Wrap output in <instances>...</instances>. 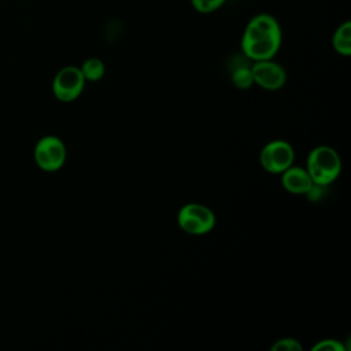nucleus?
I'll return each mask as SVG.
<instances>
[{
    "mask_svg": "<svg viewBox=\"0 0 351 351\" xmlns=\"http://www.w3.org/2000/svg\"><path fill=\"white\" fill-rule=\"evenodd\" d=\"M332 45L335 51L343 56L351 55V22L346 21L333 33Z\"/></svg>",
    "mask_w": 351,
    "mask_h": 351,
    "instance_id": "9b49d317",
    "label": "nucleus"
},
{
    "mask_svg": "<svg viewBox=\"0 0 351 351\" xmlns=\"http://www.w3.org/2000/svg\"><path fill=\"white\" fill-rule=\"evenodd\" d=\"M311 351H344V346L336 339H324L317 341L311 347Z\"/></svg>",
    "mask_w": 351,
    "mask_h": 351,
    "instance_id": "2eb2a0df",
    "label": "nucleus"
},
{
    "mask_svg": "<svg viewBox=\"0 0 351 351\" xmlns=\"http://www.w3.org/2000/svg\"><path fill=\"white\" fill-rule=\"evenodd\" d=\"M251 71L254 84L265 90H278L287 82V73L284 67L271 59L252 62Z\"/></svg>",
    "mask_w": 351,
    "mask_h": 351,
    "instance_id": "423d86ee",
    "label": "nucleus"
},
{
    "mask_svg": "<svg viewBox=\"0 0 351 351\" xmlns=\"http://www.w3.org/2000/svg\"><path fill=\"white\" fill-rule=\"evenodd\" d=\"M226 0H191L192 7L202 14H210L223 5Z\"/></svg>",
    "mask_w": 351,
    "mask_h": 351,
    "instance_id": "ddd939ff",
    "label": "nucleus"
},
{
    "mask_svg": "<svg viewBox=\"0 0 351 351\" xmlns=\"http://www.w3.org/2000/svg\"><path fill=\"white\" fill-rule=\"evenodd\" d=\"M251 60L244 55H234L230 59V78L237 89H248L254 85Z\"/></svg>",
    "mask_w": 351,
    "mask_h": 351,
    "instance_id": "9d476101",
    "label": "nucleus"
},
{
    "mask_svg": "<svg viewBox=\"0 0 351 351\" xmlns=\"http://www.w3.org/2000/svg\"><path fill=\"white\" fill-rule=\"evenodd\" d=\"M178 226L188 234L202 236L210 233L215 226V214L200 203H186L177 214Z\"/></svg>",
    "mask_w": 351,
    "mask_h": 351,
    "instance_id": "f03ea898",
    "label": "nucleus"
},
{
    "mask_svg": "<svg viewBox=\"0 0 351 351\" xmlns=\"http://www.w3.org/2000/svg\"><path fill=\"white\" fill-rule=\"evenodd\" d=\"M295 151L285 140L269 141L259 154L261 166L271 174H280L293 165Z\"/></svg>",
    "mask_w": 351,
    "mask_h": 351,
    "instance_id": "39448f33",
    "label": "nucleus"
},
{
    "mask_svg": "<svg viewBox=\"0 0 351 351\" xmlns=\"http://www.w3.org/2000/svg\"><path fill=\"white\" fill-rule=\"evenodd\" d=\"M80 70H81L85 81L96 82L103 78L106 67H104V63L99 58H89V59L84 60Z\"/></svg>",
    "mask_w": 351,
    "mask_h": 351,
    "instance_id": "f8f14e48",
    "label": "nucleus"
},
{
    "mask_svg": "<svg viewBox=\"0 0 351 351\" xmlns=\"http://www.w3.org/2000/svg\"><path fill=\"white\" fill-rule=\"evenodd\" d=\"M33 158L43 171L52 173L63 167L67 158V149L59 137L44 136L36 143Z\"/></svg>",
    "mask_w": 351,
    "mask_h": 351,
    "instance_id": "7ed1b4c3",
    "label": "nucleus"
},
{
    "mask_svg": "<svg viewBox=\"0 0 351 351\" xmlns=\"http://www.w3.org/2000/svg\"><path fill=\"white\" fill-rule=\"evenodd\" d=\"M306 170L314 184L329 185L341 173V159L329 145H318L307 155Z\"/></svg>",
    "mask_w": 351,
    "mask_h": 351,
    "instance_id": "f257e3e1",
    "label": "nucleus"
},
{
    "mask_svg": "<svg viewBox=\"0 0 351 351\" xmlns=\"http://www.w3.org/2000/svg\"><path fill=\"white\" fill-rule=\"evenodd\" d=\"M281 45V36L262 37L250 41H241L243 53L252 62L273 59Z\"/></svg>",
    "mask_w": 351,
    "mask_h": 351,
    "instance_id": "0eeeda50",
    "label": "nucleus"
},
{
    "mask_svg": "<svg viewBox=\"0 0 351 351\" xmlns=\"http://www.w3.org/2000/svg\"><path fill=\"white\" fill-rule=\"evenodd\" d=\"M270 36H281V27L277 19L270 14H258L252 16L247 23L241 41H250Z\"/></svg>",
    "mask_w": 351,
    "mask_h": 351,
    "instance_id": "6e6552de",
    "label": "nucleus"
},
{
    "mask_svg": "<svg viewBox=\"0 0 351 351\" xmlns=\"http://www.w3.org/2000/svg\"><path fill=\"white\" fill-rule=\"evenodd\" d=\"M85 78L77 66L62 67L52 81L53 96L63 103L74 101L80 97L85 86Z\"/></svg>",
    "mask_w": 351,
    "mask_h": 351,
    "instance_id": "20e7f679",
    "label": "nucleus"
},
{
    "mask_svg": "<svg viewBox=\"0 0 351 351\" xmlns=\"http://www.w3.org/2000/svg\"><path fill=\"white\" fill-rule=\"evenodd\" d=\"M302 344L295 337H282L271 344V351H302Z\"/></svg>",
    "mask_w": 351,
    "mask_h": 351,
    "instance_id": "4468645a",
    "label": "nucleus"
},
{
    "mask_svg": "<svg viewBox=\"0 0 351 351\" xmlns=\"http://www.w3.org/2000/svg\"><path fill=\"white\" fill-rule=\"evenodd\" d=\"M281 176V185L285 191L295 195H306L307 191L314 185L311 177L308 176L306 167L289 166L285 169Z\"/></svg>",
    "mask_w": 351,
    "mask_h": 351,
    "instance_id": "1a4fd4ad",
    "label": "nucleus"
}]
</instances>
